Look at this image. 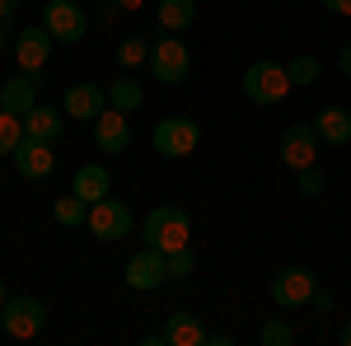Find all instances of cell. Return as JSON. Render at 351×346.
Segmentation results:
<instances>
[{
    "label": "cell",
    "instance_id": "cell-1",
    "mask_svg": "<svg viewBox=\"0 0 351 346\" xmlns=\"http://www.w3.org/2000/svg\"><path fill=\"white\" fill-rule=\"evenodd\" d=\"M141 239L150 243V248H160V253L188 248V239H192L188 211L183 206H155V211L145 215V225H141Z\"/></svg>",
    "mask_w": 351,
    "mask_h": 346
},
{
    "label": "cell",
    "instance_id": "cell-2",
    "mask_svg": "<svg viewBox=\"0 0 351 346\" xmlns=\"http://www.w3.org/2000/svg\"><path fill=\"white\" fill-rule=\"evenodd\" d=\"M291 89H295V84H291V71H286L281 61H253V66L243 71V94H248L258 108L281 103Z\"/></svg>",
    "mask_w": 351,
    "mask_h": 346
},
{
    "label": "cell",
    "instance_id": "cell-3",
    "mask_svg": "<svg viewBox=\"0 0 351 346\" xmlns=\"http://www.w3.org/2000/svg\"><path fill=\"white\" fill-rule=\"evenodd\" d=\"M0 328H5L14 342H28V337H38V332L47 328V304H43L38 295H10V299L0 304Z\"/></svg>",
    "mask_w": 351,
    "mask_h": 346
},
{
    "label": "cell",
    "instance_id": "cell-4",
    "mask_svg": "<svg viewBox=\"0 0 351 346\" xmlns=\"http://www.w3.org/2000/svg\"><path fill=\"white\" fill-rule=\"evenodd\" d=\"M150 145L160 150L164 160H188L192 150L202 145V127L192 117H164V122H155V132H150Z\"/></svg>",
    "mask_w": 351,
    "mask_h": 346
},
{
    "label": "cell",
    "instance_id": "cell-5",
    "mask_svg": "<svg viewBox=\"0 0 351 346\" xmlns=\"http://www.w3.org/2000/svg\"><path fill=\"white\" fill-rule=\"evenodd\" d=\"M43 28L52 33L56 42H84L89 14H84V5H75V0H47L43 5Z\"/></svg>",
    "mask_w": 351,
    "mask_h": 346
},
{
    "label": "cell",
    "instance_id": "cell-6",
    "mask_svg": "<svg viewBox=\"0 0 351 346\" xmlns=\"http://www.w3.org/2000/svg\"><path fill=\"white\" fill-rule=\"evenodd\" d=\"M319 132H314V122H291L286 132H281V164L286 169H309V164H319Z\"/></svg>",
    "mask_w": 351,
    "mask_h": 346
},
{
    "label": "cell",
    "instance_id": "cell-7",
    "mask_svg": "<svg viewBox=\"0 0 351 346\" xmlns=\"http://www.w3.org/2000/svg\"><path fill=\"white\" fill-rule=\"evenodd\" d=\"M188 66H192V56H188V47H183L178 38L150 42V75H155L160 84H183L188 80Z\"/></svg>",
    "mask_w": 351,
    "mask_h": 346
},
{
    "label": "cell",
    "instance_id": "cell-8",
    "mask_svg": "<svg viewBox=\"0 0 351 346\" xmlns=\"http://www.w3.org/2000/svg\"><path fill=\"white\" fill-rule=\"evenodd\" d=\"M132 206L127 201H112V197H99V201H89V230H94V239H127L132 234Z\"/></svg>",
    "mask_w": 351,
    "mask_h": 346
},
{
    "label": "cell",
    "instance_id": "cell-9",
    "mask_svg": "<svg viewBox=\"0 0 351 346\" xmlns=\"http://www.w3.org/2000/svg\"><path fill=\"white\" fill-rule=\"evenodd\" d=\"M14 169H19V178H28V183L52 178V173H56L52 140H33V136H24V140L14 145Z\"/></svg>",
    "mask_w": 351,
    "mask_h": 346
},
{
    "label": "cell",
    "instance_id": "cell-10",
    "mask_svg": "<svg viewBox=\"0 0 351 346\" xmlns=\"http://www.w3.org/2000/svg\"><path fill=\"white\" fill-rule=\"evenodd\" d=\"M314 271L309 267H286V271H276V281H271V299L281 304V309H304L309 304V295H314Z\"/></svg>",
    "mask_w": 351,
    "mask_h": 346
},
{
    "label": "cell",
    "instance_id": "cell-11",
    "mask_svg": "<svg viewBox=\"0 0 351 346\" xmlns=\"http://www.w3.org/2000/svg\"><path fill=\"white\" fill-rule=\"evenodd\" d=\"M169 281V267H164V253L160 248H141V253H132L127 258V286L132 291H155V286H164Z\"/></svg>",
    "mask_w": 351,
    "mask_h": 346
},
{
    "label": "cell",
    "instance_id": "cell-12",
    "mask_svg": "<svg viewBox=\"0 0 351 346\" xmlns=\"http://www.w3.org/2000/svg\"><path fill=\"white\" fill-rule=\"evenodd\" d=\"M104 108H108V89H104V84H94V80H80V84H71V89H66L61 112H66V117H75V122H94Z\"/></svg>",
    "mask_w": 351,
    "mask_h": 346
},
{
    "label": "cell",
    "instance_id": "cell-13",
    "mask_svg": "<svg viewBox=\"0 0 351 346\" xmlns=\"http://www.w3.org/2000/svg\"><path fill=\"white\" fill-rule=\"evenodd\" d=\"M94 145L104 150V155H122L127 145H132V127H127V112H117V108H104L94 122Z\"/></svg>",
    "mask_w": 351,
    "mask_h": 346
},
{
    "label": "cell",
    "instance_id": "cell-14",
    "mask_svg": "<svg viewBox=\"0 0 351 346\" xmlns=\"http://www.w3.org/2000/svg\"><path fill=\"white\" fill-rule=\"evenodd\" d=\"M38 89H43V71L10 75V80L0 84V108H10V112H19V117H24L28 108L38 103Z\"/></svg>",
    "mask_w": 351,
    "mask_h": 346
},
{
    "label": "cell",
    "instance_id": "cell-15",
    "mask_svg": "<svg viewBox=\"0 0 351 346\" xmlns=\"http://www.w3.org/2000/svg\"><path fill=\"white\" fill-rule=\"evenodd\" d=\"M14 56H19V66L24 71H43L47 61H52V33L38 24V28H24L19 38H14Z\"/></svg>",
    "mask_w": 351,
    "mask_h": 346
},
{
    "label": "cell",
    "instance_id": "cell-16",
    "mask_svg": "<svg viewBox=\"0 0 351 346\" xmlns=\"http://www.w3.org/2000/svg\"><path fill=\"white\" fill-rule=\"evenodd\" d=\"M61 122H66V112H61V108L33 103V108L24 112V136H33V140H56V136L66 132Z\"/></svg>",
    "mask_w": 351,
    "mask_h": 346
},
{
    "label": "cell",
    "instance_id": "cell-17",
    "mask_svg": "<svg viewBox=\"0 0 351 346\" xmlns=\"http://www.w3.org/2000/svg\"><path fill=\"white\" fill-rule=\"evenodd\" d=\"M314 132H319V140L324 145H347L351 140V112L337 103H328L319 117H314Z\"/></svg>",
    "mask_w": 351,
    "mask_h": 346
},
{
    "label": "cell",
    "instance_id": "cell-18",
    "mask_svg": "<svg viewBox=\"0 0 351 346\" xmlns=\"http://www.w3.org/2000/svg\"><path fill=\"white\" fill-rule=\"evenodd\" d=\"M164 342L169 346H202V342H211V332L202 328L197 314H173V319L164 323Z\"/></svg>",
    "mask_w": 351,
    "mask_h": 346
},
{
    "label": "cell",
    "instance_id": "cell-19",
    "mask_svg": "<svg viewBox=\"0 0 351 346\" xmlns=\"http://www.w3.org/2000/svg\"><path fill=\"white\" fill-rule=\"evenodd\" d=\"M108 187H112V173L104 169V164H80V169H75L71 192H75V197H84V201H99V197H108Z\"/></svg>",
    "mask_w": 351,
    "mask_h": 346
},
{
    "label": "cell",
    "instance_id": "cell-20",
    "mask_svg": "<svg viewBox=\"0 0 351 346\" xmlns=\"http://www.w3.org/2000/svg\"><path fill=\"white\" fill-rule=\"evenodd\" d=\"M155 19H160L164 33H183L197 19V5L192 0H155Z\"/></svg>",
    "mask_w": 351,
    "mask_h": 346
},
{
    "label": "cell",
    "instance_id": "cell-21",
    "mask_svg": "<svg viewBox=\"0 0 351 346\" xmlns=\"http://www.w3.org/2000/svg\"><path fill=\"white\" fill-rule=\"evenodd\" d=\"M52 220L61 225V230H80V225H89V201L75 197V192H66V197L52 201Z\"/></svg>",
    "mask_w": 351,
    "mask_h": 346
},
{
    "label": "cell",
    "instance_id": "cell-22",
    "mask_svg": "<svg viewBox=\"0 0 351 346\" xmlns=\"http://www.w3.org/2000/svg\"><path fill=\"white\" fill-rule=\"evenodd\" d=\"M141 99H145V89H141L132 75H122L117 84H108V108H117V112H136Z\"/></svg>",
    "mask_w": 351,
    "mask_h": 346
},
{
    "label": "cell",
    "instance_id": "cell-23",
    "mask_svg": "<svg viewBox=\"0 0 351 346\" xmlns=\"http://www.w3.org/2000/svg\"><path fill=\"white\" fill-rule=\"evenodd\" d=\"M286 71H291V84H295V89H304V84L319 80V71H324V66H319V56H314V52H300V56H291V61H286Z\"/></svg>",
    "mask_w": 351,
    "mask_h": 346
},
{
    "label": "cell",
    "instance_id": "cell-24",
    "mask_svg": "<svg viewBox=\"0 0 351 346\" xmlns=\"http://www.w3.org/2000/svg\"><path fill=\"white\" fill-rule=\"evenodd\" d=\"M24 140V117L0 108V155H14V145Z\"/></svg>",
    "mask_w": 351,
    "mask_h": 346
},
{
    "label": "cell",
    "instance_id": "cell-25",
    "mask_svg": "<svg viewBox=\"0 0 351 346\" xmlns=\"http://www.w3.org/2000/svg\"><path fill=\"white\" fill-rule=\"evenodd\" d=\"M117 66H122V71H136V66H141V61H150V42H145V38H127V42H117Z\"/></svg>",
    "mask_w": 351,
    "mask_h": 346
},
{
    "label": "cell",
    "instance_id": "cell-26",
    "mask_svg": "<svg viewBox=\"0 0 351 346\" xmlns=\"http://www.w3.org/2000/svg\"><path fill=\"white\" fill-rule=\"evenodd\" d=\"M164 267H169V281H188L197 271V253L192 248H173V253H164Z\"/></svg>",
    "mask_w": 351,
    "mask_h": 346
},
{
    "label": "cell",
    "instance_id": "cell-27",
    "mask_svg": "<svg viewBox=\"0 0 351 346\" xmlns=\"http://www.w3.org/2000/svg\"><path fill=\"white\" fill-rule=\"evenodd\" d=\"M258 342H263V346H291V342H295V332H291V323L271 319V323H263V332H258Z\"/></svg>",
    "mask_w": 351,
    "mask_h": 346
},
{
    "label": "cell",
    "instance_id": "cell-28",
    "mask_svg": "<svg viewBox=\"0 0 351 346\" xmlns=\"http://www.w3.org/2000/svg\"><path fill=\"white\" fill-rule=\"evenodd\" d=\"M295 183H300V197H319V192L328 187V178H324L319 164H309V169H300V173H295Z\"/></svg>",
    "mask_w": 351,
    "mask_h": 346
},
{
    "label": "cell",
    "instance_id": "cell-29",
    "mask_svg": "<svg viewBox=\"0 0 351 346\" xmlns=\"http://www.w3.org/2000/svg\"><path fill=\"white\" fill-rule=\"evenodd\" d=\"M14 14H19V0H0V28H14Z\"/></svg>",
    "mask_w": 351,
    "mask_h": 346
},
{
    "label": "cell",
    "instance_id": "cell-30",
    "mask_svg": "<svg viewBox=\"0 0 351 346\" xmlns=\"http://www.w3.org/2000/svg\"><path fill=\"white\" fill-rule=\"evenodd\" d=\"M309 304H314V309H332V291H324V286H314V295H309Z\"/></svg>",
    "mask_w": 351,
    "mask_h": 346
},
{
    "label": "cell",
    "instance_id": "cell-31",
    "mask_svg": "<svg viewBox=\"0 0 351 346\" xmlns=\"http://www.w3.org/2000/svg\"><path fill=\"white\" fill-rule=\"evenodd\" d=\"M337 71H342V75H347V80H351V42H347V47H342V52H337Z\"/></svg>",
    "mask_w": 351,
    "mask_h": 346
},
{
    "label": "cell",
    "instance_id": "cell-32",
    "mask_svg": "<svg viewBox=\"0 0 351 346\" xmlns=\"http://www.w3.org/2000/svg\"><path fill=\"white\" fill-rule=\"evenodd\" d=\"M324 10H332V14H351V0H319Z\"/></svg>",
    "mask_w": 351,
    "mask_h": 346
},
{
    "label": "cell",
    "instance_id": "cell-33",
    "mask_svg": "<svg viewBox=\"0 0 351 346\" xmlns=\"http://www.w3.org/2000/svg\"><path fill=\"white\" fill-rule=\"evenodd\" d=\"M112 5H117L122 14H132V10H141V5H145V0H112Z\"/></svg>",
    "mask_w": 351,
    "mask_h": 346
},
{
    "label": "cell",
    "instance_id": "cell-34",
    "mask_svg": "<svg viewBox=\"0 0 351 346\" xmlns=\"http://www.w3.org/2000/svg\"><path fill=\"white\" fill-rule=\"evenodd\" d=\"M337 342H342V346H351V323H342V332H337Z\"/></svg>",
    "mask_w": 351,
    "mask_h": 346
},
{
    "label": "cell",
    "instance_id": "cell-35",
    "mask_svg": "<svg viewBox=\"0 0 351 346\" xmlns=\"http://www.w3.org/2000/svg\"><path fill=\"white\" fill-rule=\"evenodd\" d=\"M5 299H10V291H5V276H0V304H5Z\"/></svg>",
    "mask_w": 351,
    "mask_h": 346
},
{
    "label": "cell",
    "instance_id": "cell-36",
    "mask_svg": "<svg viewBox=\"0 0 351 346\" xmlns=\"http://www.w3.org/2000/svg\"><path fill=\"white\" fill-rule=\"evenodd\" d=\"M5 38H10V28H0V52H5Z\"/></svg>",
    "mask_w": 351,
    "mask_h": 346
},
{
    "label": "cell",
    "instance_id": "cell-37",
    "mask_svg": "<svg viewBox=\"0 0 351 346\" xmlns=\"http://www.w3.org/2000/svg\"><path fill=\"white\" fill-rule=\"evenodd\" d=\"M347 19H351V14H347Z\"/></svg>",
    "mask_w": 351,
    "mask_h": 346
}]
</instances>
